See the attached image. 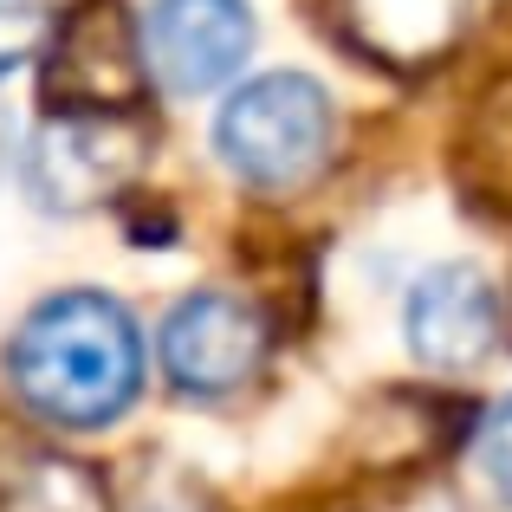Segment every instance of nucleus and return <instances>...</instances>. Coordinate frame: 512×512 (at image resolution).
Listing matches in <instances>:
<instances>
[{"instance_id":"obj_1","label":"nucleus","mask_w":512,"mask_h":512,"mask_svg":"<svg viewBox=\"0 0 512 512\" xmlns=\"http://www.w3.org/2000/svg\"><path fill=\"white\" fill-rule=\"evenodd\" d=\"M7 383L52 428L117 422L143 389L137 318L111 292H59L20 318L7 344Z\"/></svg>"},{"instance_id":"obj_2","label":"nucleus","mask_w":512,"mask_h":512,"mask_svg":"<svg viewBox=\"0 0 512 512\" xmlns=\"http://www.w3.org/2000/svg\"><path fill=\"white\" fill-rule=\"evenodd\" d=\"M338 111L325 85L305 72H266L247 78L214 117V156L247 188H299L331 156Z\"/></svg>"},{"instance_id":"obj_3","label":"nucleus","mask_w":512,"mask_h":512,"mask_svg":"<svg viewBox=\"0 0 512 512\" xmlns=\"http://www.w3.org/2000/svg\"><path fill=\"white\" fill-rule=\"evenodd\" d=\"M39 98L52 117H143L150 98V52L143 26L124 0H78L52 26V46L39 59Z\"/></svg>"},{"instance_id":"obj_4","label":"nucleus","mask_w":512,"mask_h":512,"mask_svg":"<svg viewBox=\"0 0 512 512\" xmlns=\"http://www.w3.org/2000/svg\"><path fill=\"white\" fill-rule=\"evenodd\" d=\"M150 150V117H52L26 150V188L52 214H91L137 182Z\"/></svg>"},{"instance_id":"obj_5","label":"nucleus","mask_w":512,"mask_h":512,"mask_svg":"<svg viewBox=\"0 0 512 512\" xmlns=\"http://www.w3.org/2000/svg\"><path fill=\"white\" fill-rule=\"evenodd\" d=\"M156 350H163V376L175 389H188V396H227V389H240L260 370L266 318L247 299H234V292L201 286V292L169 305Z\"/></svg>"},{"instance_id":"obj_6","label":"nucleus","mask_w":512,"mask_h":512,"mask_svg":"<svg viewBox=\"0 0 512 512\" xmlns=\"http://www.w3.org/2000/svg\"><path fill=\"white\" fill-rule=\"evenodd\" d=\"M402 338H409L422 370H441V376L480 370L506 338V305L480 266L448 260L415 279L409 312H402Z\"/></svg>"},{"instance_id":"obj_7","label":"nucleus","mask_w":512,"mask_h":512,"mask_svg":"<svg viewBox=\"0 0 512 512\" xmlns=\"http://www.w3.org/2000/svg\"><path fill=\"white\" fill-rule=\"evenodd\" d=\"M143 52H150V78H163L169 91L182 98L214 91L247 65L253 7L247 0H150Z\"/></svg>"},{"instance_id":"obj_8","label":"nucleus","mask_w":512,"mask_h":512,"mask_svg":"<svg viewBox=\"0 0 512 512\" xmlns=\"http://www.w3.org/2000/svg\"><path fill=\"white\" fill-rule=\"evenodd\" d=\"M344 39L376 65L422 72L441 65L480 20V0H331Z\"/></svg>"},{"instance_id":"obj_9","label":"nucleus","mask_w":512,"mask_h":512,"mask_svg":"<svg viewBox=\"0 0 512 512\" xmlns=\"http://www.w3.org/2000/svg\"><path fill=\"white\" fill-rule=\"evenodd\" d=\"M0 512H111V493L91 467L59 461V454H33L13 467Z\"/></svg>"},{"instance_id":"obj_10","label":"nucleus","mask_w":512,"mask_h":512,"mask_svg":"<svg viewBox=\"0 0 512 512\" xmlns=\"http://www.w3.org/2000/svg\"><path fill=\"white\" fill-rule=\"evenodd\" d=\"M467 175H474L480 201L512 208V78L480 104L474 130H467Z\"/></svg>"},{"instance_id":"obj_11","label":"nucleus","mask_w":512,"mask_h":512,"mask_svg":"<svg viewBox=\"0 0 512 512\" xmlns=\"http://www.w3.org/2000/svg\"><path fill=\"white\" fill-rule=\"evenodd\" d=\"M52 26H59L52 0H0V78L20 72L26 59H46Z\"/></svg>"},{"instance_id":"obj_12","label":"nucleus","mask_w":512,"mask_h":512,"mask_svg":"<svg viewBox=\"0 0 512 512\" xmlns=\"http://www.w3.org/2000/svg\"><path fill=\"white\" fill-rule=\"evenodd\" d=\"M480 467H487L493 493L512 506V396H500L480 422Z\"/></svg>"}]
</instances>
